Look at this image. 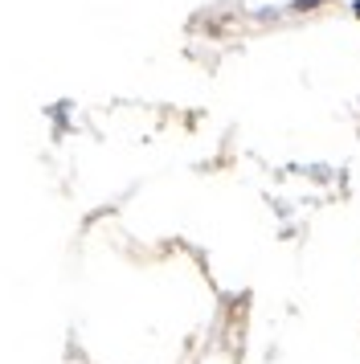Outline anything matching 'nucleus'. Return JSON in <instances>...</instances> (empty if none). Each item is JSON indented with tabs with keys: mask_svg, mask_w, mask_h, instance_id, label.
I'll return each instance as SVG.
<instances>
[{
	"mask_svg": "<svg viewBox=\"0 0 360 364\" xmlns=\"http://www.w3.org/2000/svg\"><path fill=\"white\" fill-rule=\"evenodd\" d=\"M356 13H360V4H356Z\"/></svg>",
	"mask_w": 360,
	"mask_h": 364,
	"instance_id": "nucleus-2",
	"label": "nucleus"
},
{
	"mask_svg": "<svg viewBox=\"0 0 360 364\" xmlns=\"http://www.w3.org/2000/svg\"><path fill=\"white\" fill-rule=\"evenodd\" d=\"M315 4H324V0H295V13H307V9H315Z\"/></svg>",
	"mask_w": 360,
	"mask_h": 364,
	"instance_id": "nucleus-1",
	"label": "nucleus"
}]
</instances>
